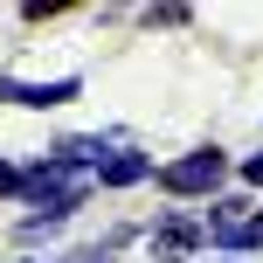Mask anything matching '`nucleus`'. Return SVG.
<instances>
[{
	"mask_svg": "<svg viewBox=\"0 0 263 263\" xmlns=\"http://www.w3.org/2000/svg\"><path fill=\"white\" fill-rule=\"evenodd\" d=\"M229 180H236V159L208 139V145H187L180 159H166L153 187H159L166 201H180V208H208L215 194H229Z\"/></svg>",
	"mask_w": 263,
	"mask_h": 263,
	"instance_id": "f257e3e1",
	"label": "nucleus"
},
{
	"mask_svg": "<svg viewBox=\"0 0 263 263\" xmlns=\"http://www.w3.org/2000/svg\"><path fill=\"white\" fill-rule=\"evenodd\" d=\"M139 21H145V28H187L194 7H173V0H166V7H139Z\"/></svg>",
	"mask_w": 263,
	"mask_h": 263,
	"instance_id": "9b49d317",
	"label": "nucleus"
},
{
	"mask_svg": "<svg viewBox=\"0 0 263 263\" xmlns=\"http://www.w3.org/2000/svg\"><path fill=\"white\" fill-rule=\"evenodd\" d=\"M139 242L153 263H194V256H208V222H201V208H159Z\"/></svg>",
	"mask_w": 263,
	"mask_h": 263,
	"instance_id": "7ed1b4c3",
	"label": "nucleus"
},
{
	"mask_svg": "<svg viewBox=\"0 0 263 263\" xmlns=\"http://www.w3.org/2000/svg\"><path fill=\"white\" fill-rule=\"evenodd\" d=\"M77 97H83V77H42V83L0 77V104H21V111H63V104H77Z\"/></svg>",
	"mask_w": 263,
	"mask_h": 263,
	"instance_id": "20e7f679",
	"label": "nucleus"
},
{
	"mask_svg": "<svg viewBox=\"0 0 263 263\" xmlns=\"http://www.w3.org/2000/svg\"><path fill=\"white\" fill-rule=\"evenodd\" d=\"M215 263H242V256H215Z\"/></svg>",
	"mask_w": 263,
	"mask_h": 263,
	"instance_id": "ddd939ff",
	"label": "nucleus"
},
{
	"mask_svg": "<svg viewBox=\"0 0 263 263\" xmlns=\"http://www.w3.org/2000/svg\"><path fill=\"white\" fill-rule=\"evenodd\" d=\"M145 180H159V159L145 153L139 139H132V145H118V153L97 166V194H132V187H145Z\"/></svg>",
	"mask_w": 263,
	"mask_h": 263,
	"instance_id": "39448f33",
	"label": "nucleus"
},
{
	"mask_svg": "<svg viewBox=\"0 0 263 263\" xmlns=\"http://www.w3.org/2000/svg\"><path fill=\"white\" fill-rule=\"evenodd\" d=\"M77 215H83V208H69V201H55V208H28L21 222H14V242H21V250H28V242L55 236V229H63V222H77Z\"/></svg>",
	"mask_w": 263,
	"mask_h": 263,
	"instance_id": "6e6552de",
	"label": "nucleus"
},
{
	"mask_svg": "<svg viewBox=\"0 0 263 263\" xmlns=\"http://www.w3.org/2000/svg\"><path fill=\"white\" fill-rule=\"evenodd\" d=\"M118 145H132V132H125V125H111V132H63L49 153H55V159H69V166H83V173H97L111 153H118Z\"/></svg>",
	"mask_w": 263,
	"mask_h": 263,
	"instance_id": "423d86ee",
	"label": "nucleus"
},
{
	"mask_svg": "<svg viewBox=\"0 0 263 263\" xmlns=\"http://www.w3.org/2000/svg\"><path fill=\"white\" fill-rule=\"evenodd\" d=\"M139 236H145V229H111L104 242H77L63 263H118V250H125V242H139Z\"/></svg>",
	"mask_w": 263,
	"mask_h": 263,
	"instance_id": "1a4fd4ad",
	"label": "nucleus"
},
{
	"mask_svg": "<svg viewBox=\"0 0 263 263\" xmlns=\"http://www.w3.org/2000/svg\"><path fill=\"white\" fill-rule=\"evenodd\" d=\"M0 201H21V166L0 153Z\"/></svg>",
	"mask_w": 263,
	"mask_h": 263,
	"instance_id": "f8f14e48",
	"label": "nucleus"
},
{
	"mask_svg": "<svg viewBox=\"0 0 263 263\" xmlns=\"http://www.w3.org/2000/svg\"><path fill=\"white\" fill-rule=\"evenodd\" d=\"M236 187H242V194H256V201H263V145H256V153H242V159H236Z\"/></svg>",
	"mask_w": 263,
	"mask_h": 263,
	"instance_id": "9d476101",
	"label": "nucleus"
},
{
	"mask_svg": "<svg viewBox=\"0 0 263 263\" xmlns=\"http://www.w3.org/2000/svg\"><path fill=\"white\" fill-rule=\"evenodd\" d=\"M90 194H97V173L69 166V159H55V153H35L21 166V208H55V201L90 208Z\"/></svg>",
	"mask_w": 263,
	"mask_h": 263,
	"instance_id": "f03ea898",
	"label": "nucleus"
},
{
	"mask_svg": "<svg viewBox=\"0 0 263 263\" xmlns=\"http://www.w3.org/2000/svg\"><path fill=\"white\" fill-rule=\"evenodd\" d=\"M256 215H263V201H256V194H242V187H229V194H215L208 208H201V222H208V250H215V242H229L236 229H250Z\"/></svg>",
	"mask_w": 263,
	"mask_h": 263,
	"instance_id": "0eeeda50",
	"label": "nucleus"
},
{
	"mask_svg": "<svg viewBox=\"0 0 263 263\" xmlns=\"http://www.w3.org/2000/svg\"><path fill=\"white\" fill-rule=\"evenodd\" d=\"M42 263H63V256H42Z\"/></svg>",
	"mask_w": 263,
	"mask_h": 263,
	"instance_id": "4468645a",
	"label": "nucleus"
}]
</instances>
